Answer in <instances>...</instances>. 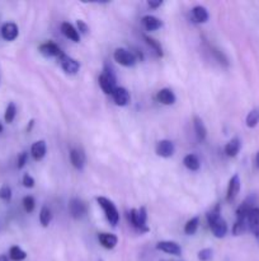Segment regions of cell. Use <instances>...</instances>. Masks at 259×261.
Returning a JSON list of instances; mask_svg holds the SVG:
<instances>
[{
  "label": "cell",
  "instance_id": "cell-39",
  "mask_svg": "<svg viewBox=\"0 0 259 261\" xmlns=\"http://www.w3.org/2000/svg\"><path fill=\"white\" fill-rule=\"evenodd\" d=\"M0 261H9V257L7 255H0Z\"/></svg>",
  "mask_w": 259,
  "mask_h": 261
},
{
  "label": "cell",
  "instance_id": "cell-9",
  "mask_svg": "<svg viewBox=\"0 0 259 261\" xmlns=\"http://www.w3.org/2000/svg\"><path fill=\"white\" fill-rule=\"evenodd\" d=\"M156 249L160 250V251L165 252V254H169V255H178L182 254V247L174 241H161L156 245Z\"/></svg>",
  "mask_w": 259,
  "mask_h": 261
},
{
  "label": "cell",
  "instance_id": "cell-40",
  "mask_svg": "<svg viewBox=\"0 0 259 261\" xmlns=\"http://www.w3.org/2000/svg\"><path fill=\"white\" fill-rule=\"evenodd\" d=\"M255 166H256V168H259V152L256 153V155H255Z\"/></svg>",
  "mask_w": 259,
  "mask_h": 261
},
{
  "label": "cell",
  "instance_id": "cell-38",
  "mask_svg": "<svg viewBox=\"0 0 259 261\" xmlns=\"http://www.w3.org/2000/svg\"><path fill=\"white\" fill-rule=\"evenodd\" d=\"M147 4H149V7L154 8V9H155V8H159L160 5L163 4V2H161V0H157V2H149Z\"/></svg>",
  "mask_w": 259,
  "mask_h": 261
},
{
  "label": "cell",
  "instance_id": "cell-16",
  "mask_svg": "<svg viewBox=\"0 0 259 261\" xmlns=\"http://www.w3.org/2000/svg\"><path fill=\"white\" fill-rule=\"evenodd\" d=\"M98 240L99 242H101L102 246H103L104 249H108V250L114 249V247L117 246V244H118V239H117V236H114V234H111V233H99Z\"/></svg>",
  "mask_w": 259,
  "mask_h": 261
},
{
  "label": "cell",
  "instance_id": "cell-6",
  "mask_svg": "<svg viewBox=\"0 0 259 261\" xmlns=\"http://www.w3.org/2000/svg\"><path fill=\"white\" fill-rule=\"evenodd\" d=\"M113 58L117 63L123 66H134L137 61L134 53L126 50V48H117L113 54Z\"/></svg>",
  "mask_w": 259,
  "mask_h": 261
},
{
  "label": "cell",
  "instance_id": "cell-1",
  "mask_svg": "<svg viewBox=\"0 0 259 261\" xmlns=\"http://www.w3.org/2000/svg\"><path fill=\"white\" fill-rule=\"evenodd\" d=\"M207 223L210 226L211 231L215 234L217 239H222L228 233V224H226L225 219L221 217V209L220 205H215L210 212L207 213Z\"/></svg>",
  "mask_w": 259,
  "mask_h": 261
},
{
  "label": "cell",
  "instance_id": "cell-3",
  "mask_svg": "<svg viewBox=\"0 0 259 261\" xmlns=\"http://www.w3.org/2000/svg\"><path fill=\"white\" fill-rule=\"evenodd\" d=\"M116 82L117 78L116 74L113 73V70H112L108 65L104 66L103 73L99 76V86H101L102 91L106 94H112L114 92V89L117 88Z\"/></svg>",
  "mask_w": 259,
  "mask_h": 261
},
{
  "label": "cell",
  "instance_id": "cell-25",
  "mask_svg": "<svg viewBox=\"0 0 259 261\" xmlns=\"http://www.w3.org/2000/svg\"><path fill=\"white\" fill-rule=\"evenodd\" d=\"M193 17L197 20L198 23H206L208 20V12L205 7H201V5H197V7L193 8Z\"/></svg>",
  "mask_w": 259,
  "mask_h": 261
},
{
  "label": "cell",
  "instance_id": "cell-33",
  "mask_svg": "<svg viewBox=\"0 0 259 261\" xmlns=\"http://www.w3.org/2000/svg\"><path fill=\"white\" fill-rule=\"evenodd\" d=\"M0 199L5 201H9L12 199V189L8 185H4L0 189Z\"/></svg>",
  "mask_w": 259,
  "mask_h": 261
},
{
  "label": "cell",
  "instance_id": "cell-8",
  "mask_svg": "<svg viewBox=\"0 0 259 261\" xmlns=\"http://www.w3.org/2000/svg\"><path fill=\"white\" fill-rule=\"evenodd\" d=\"M57 60H58V63H60L61 68H62L63 70L69 74H76L79 71V69H80V64H79L75 59H73V58H70L69 55H66V54H62V55H61Z\"/></svg>",
  "mask_w": 259,
  "mask_h": 261
},
{
  "label": "cell",
  "instance_id": "cell-4",
  "mask_svg": "<svg viewBox=\"0 0 259 261\" xmlns=\"http://www.w3.org/2000/svg\"><path fill=\"white\" fill-rule=\"evenodd\" d=\"M128 221L131 222L132 226L140 232H147L149 227H147V214L146 209L141 206L140 209H131L128 213Z\"/></svg>",
  "mask_w": 259,
  "mask_h": 261
},
{
  "label": "cell",
  "instance_id": "cell-35",
  "mask_svg": "<svg viewBox=\"0 0 259 261\" xmlns=\"http://www.w3.org/2000/svg\"><path fill=\"white\" fill-rule=\"evenodd\" d=\"M23 185L25 186V188H33L35 186V180H33V177L30 175H28V173H25L24 176H23Z\"/></svg>",
  "mask_w": 259,
  "mask_h": 261
},
{
  "label": "cell",
  "instance_id": "cell-13",
  "mask_svg": "<svg viewBox=\"0 0 259 261\" xmlns=\"http://www.w3.org/2000/svg\"><path fill=\"white\" fill-rule=\"evenodd\" d=\"M112 96H113V101L117 106H127L128 105L130 93L123 87H117L113 93H112Z\"/></svg>",
  "mask_w": 259,
  "mask_h": 261
},
{
  "label": "cell",
  "instance_id": "cell-26",
  "mask_svg": "<svg viewBox=\"0 0 259 261\" xmlns=\"http://www.w3.org/2000/svg\"><path fill=\"white\" fill-rule=\"evenodd\" d=\"M245 124L248 127H255L259 124V109L251 110L245 119Z\"/></svg>",
  "mask_w": 259,
  "mask_h": 261
},
{
  "label": "cell",
  "instance_id": "cell-30",
  "mask_svg": "<svg viewBox=\"0 0 259 261\" xmlns=\"http://www.w3.org/2000/svg\"><path fill=\"white\" fill-rule=\"evenodd\" d=\"M15 115H17V107H15V105L13 103V102H10V103L8 105L7 110H5V115H4L5 122H8V124L13 122V120L15 119Z\"/></svg>",
  "mask_w": 259,
  "mask_h": 261
},
{
  "label": "cell",
  "instance_id": "cell-7",
  "mask_svg": "<svg viewBox=\"0 0 259 261\" xmlns=\"http://www.w3.org/2000/svg\"><path fill=\"white\" fill-rule=\"evenodd\" d=\"M69 212L74 219H81L86 214V205L80 199L74 198L69 203Z\"/></svg>",
  "mask_w": 259,
  "mask_h": 261
},
{
  "label": "cell",
  "instance_id": "cell-32",
  "mask_svg": "<svg viewBox=\"0 0 259 261\" xmlns=\"http://www.w3.org/2000/svg\"><path fill=\"white\" fill-rule=\"evenodd\" d=\"M35 206L36 201L32 196H25V198L23 199V208H24V211L27 212V213H32V212L35 211Z\"/></svg>",
  "mask_w": 259,
  "mask_h": 261
},
{
  "label": "cell",
  "instance_id": "cell-42",
  "mask_svg": "<svg viewBox=\"0 0 259 261\" xmlns=\"http://www.w3.org/2000/svg\"><path fill=\"white\" fill-rule=\"evenodd\" d=\"M2 132H3V125L0 124V133H2Z\"/></svg>",
  "mask_w": 259,
  "mask_h": 261
},
{
  "label": "cell",
  "instance_id": "cell-10",
  "mask_svg": "<svg viewBox=\"0 0 259 261\" xmlns=\"http://www.w3.org/2000/svg\"><path fill=\"white\" fill-rule=\"evenodd\" d=\"M175 147L170 140H160L156 145V154L163 158H169L174 154Z\"/></svg>",
  "mask_w": 259,
  "mask_h": 261
},
{
  "label": "cell",
  "instance_id": "cell-18",
  "mask_svg": "<svg viewBox=\"0 0 259 261\" xmlns=\"http://www.w3.org/2000/svg\"><path fill=\"white\" fill-rule=\"evenodd\" d=\"M157 101L163 105H173L175 102V94L173 93L172 89L169 88H163L157 92Z\"/></svg>",
  "mask_w": 259,
  "mask_h": 261
},
{
  "label": "cell",
  "instance_id": "cell-21",
  "mask_svg": "<svg viewBox=\"0 0 259 261\" xmlns=\"http://www.w3.org/2000/svg\"><path fill=\"white\" fill-rule=\"evenodd\" d=\"M193 126H195V133L197 139L200 142H203L206 139V137H207V129H206L205 124L201 120V117L195 116V119H193Z\"/></svg>",
  "mask_w": 259,
  "mask_h": 261
},
{
  "label": "cell",
  "instance_id": "cell-37",
  "mask_svg": "<svg viewBox=\"0 0 259 261\" xmlns=\"http://www.w3.org/2000/svg\"><path fill=\"white\" fill-rule=\"evenodd\" d=\"M76 24H78V30H79V32H81V33H83V35H86V33L89 32V27H88V24H86V23L84 22V20H80V19H79L78 22H76Z\"/></svg>",
  "mask_w": 259,
  "mask_h": 261
},
{
  "label": "cell",
  "instance_id": "cell-14",
  "mask_svg": "<svg viewBox=\"0 0 259 261\" xmlns=\"http://www.w3.org/2000/svg\"><path fill=\"white\" fill-rule=\"evenodd\" d=\"M18 25L13 22L5 23L2 27V36L5 41H14L18 37Z\"/></svg>",
  "mask_w": 259,
  "mask_h": 261
},
{
  "label": "cell",
  "instance_id": "cell-36",
  "mask_svg": "<svg viewBox=\"0 0 259 261\" xmlns=\"http://www.w3.org/2000/svg\"><path fill=\"white\" fill-rule=\"evenodd\" d=\"M28 154L25 152H22L19 155H18V168H23L27 163Z\"/></svg>",
  "mask_w": 259,
  "mask_h": 261
},
{
  "label": "cell",
  "instance_id": "cell-28",
  "mask_svg": "<svg viewBox=\"0 0 259 261\" xmlns=\"http://www.w3.org/2000/svg\"><path fill=\"white\" fill-rule=\"evenodd\" d=\"M9 256L13 261H22L27 257V254L20 247L12 246L9 250Z\"/></svg>",
  "mask_w": 259,
  "mask_h": 261
},
{
  "label": "cell",
  "instance_id": "cell-23",
  "mask_svg": "<svg viewBox=\"0 0 259 261\" xmlns=\"http://www.w3.org/2000/svg\"><path fill=\"white\" fill-rule=\"evenodd\" d=\"M240 139H239V138H234V139H231L230 142L225 145L226 155H229V157H235V155H238V153L240 152Z\"/></svg>",
  "mask_w": 259,
  "mask_h": 261
},
{
  "label": "cell",
  "instance_id": "cell-34",
  "mask_svg": "<svg viewBox=\"0 0 259 261\" xmlns=\"http://www.w3.org/2000/svg\"><path fill=\"white\" fill-rule=\"evenodd\" d=\"M212 259V250L203 249L198 252V260L200 261H210Z\"/></svg>",
  "mask_w": 259,
  "mask_h": 261
},
{
  "label": "cell",
  "instance_id": "cell-12",
  "mask_svg": "<svg viewBox=\"0 0 259 261\" xmlns=\"http://www.w3.org/2000/svg\"><path fill=\"white\" fill-rule=\"evenodd\" d=\"M40 53L42 54L43 56H47V58H52V56H56L57 59L60 58V56L63 54L62 51H61V48L53 42L42 43V45L40 46Z\"/></svg>",
  "mask_w": 259,
  "mask_h": 261
},
{
  "label": "cell",
  "instance_id": "cell-5",
  "mask_svg": "<svg viewBox=\"0 0 259 261\" xmlns=\"http://www.w3.org/2000/svg\"><path fill=\"white\" fill-rule=\"evenodd\" d=\"M245 217L246 226H248V231L251 232L255 237L256 241L259 242V209L253 208L249 212Z\"/></svg>",
  "mask_w": 259,
  "mask_h": 261
},
{
  "label": "cell",
  "instance_id": "cell-11",
  "mask_svg": "<svg viewBox=\"0 0 259 261\" xmlns=\"http://www.w3.org/2000/svg\"><path fill=\"white\" fill-rule=\"evenodd\" d=\"M240 186H241L240 177H239V175H234L233 177L230 178V181H229L228 194H226V199H228V201H233L234 199L238 196L239 191H240Z\"/></svg>",
  "mask_w": 259,
  "mask_h": 261
},
{
  "label": "cell",
  "instance_id": "cell-29",
  "mask_svg": "<svg viewBox=\"0 0 259 261\" xmlns=\"http://www.w3.org/2000/svg\"><path fill=\"white\" fill-rule=\"evenodd\" d=\"M52 221V213L47 206H43L40 212V222L43 227H47Z\"/></svg>",
  "mask_w": 259,
  "mask_h": 261
},
{
  "label": "cell",
  "instance_id": "cell-19",
  "mask_svg": "<svg viewBox=\"0 0 259 261\" xmlns=\"http://www.w3.org/2000/svg\"><path fill=\"white\" fill-rule=\"evenodd\" d=\"M141 22L146 31H156L163 25L161 20L159 18L154 17V15H145Z\"/></svg>",
  "mask_w": 259,
  "mask_h": 261
},
{
  "label": "cell",
  "instance_id": "cell-41",
  "mask_svg": "<svg viewBox=\"0 0 259 261\" xmlns=\"http://www.w3.org/2000/svg\"><path fill=\"white\" fill-rule=\"evenodd\" d=\"M33 124H35V121H33V120H30V121H29V126L27 127V130H28V132H29V130H30V127L33 126Z\"/></svg>",
  "mask_w": 259,
  "mask_h": 261
},
{
  "label": "cell",
  "instance_id": "cell-24",
  "mask_svg": "<svg viewBox=\"0 0 259 261\" xmlns=\"http://www.w3.org/2000/svg\"><path fill=\"white\" fill-rule=\"evenodd\" d=\"M183 163H184L185 167L190 171H198L201 167V162L196 154L185 155L184 160H183Z\"/></svg>",
  "mask_w": 259,
  "mask_h": 261
},
{
  "label": "cell",
  "instance_id": "cell-27",
  "mask_svg": "<svg viewBox=\"0 0 259 261\" xmlns=\"http://www.w3.org/2000/svg\"><path fill=\"white\" fill-rule=\"evenodd\" d=\"M198 224H200V217H195V218H190L189 221L187 222L184 227V232L189 236L195 234L198 229Z\"/></svg>",
  "mask_w": 259,
  "mask_h": 261
},
{
  "label": "cell",
  "instance_id": "cell-22",
  "mask_svg": "<svg viewBox=\"0 0 259 261\" xmlns=\"http://www.w3.org/2000/svg\"><path fill=\"white\" fill-rule=\"evenodd\" d=\"M254 204H255V196H253V195L248 196V198L243 201V204L239 206L238 211H236V217L246 216V214H248L249 212L254 208Z\"/></svg>",
  "mask_w": 259,
  "mask_h": 261
},
{
  "label": "cell",
  "instance_id": "cell-15",
  "mask_svg": "<svg viewBox=\"0 0 259 261\" xmlns=\"http://www.w3.org/2000/svg\"><path fill=\"white\" fill-rule=\"evenodd\" d=\"M70 161L76 170L81 171L85 166V154L80 149H71L70 150Z\"/></svg>",
  "mask_w": 259,
  "mask_h": 261
},
{
  "label": "cell",
  "instance_id": "cell-2",
  "mask_svg": "<svg viewBox=\"0 0 259 261\" xmlns=\"http://www.w3.org/2000/svg\"><path fill=\"white\" fill-rule=\"evenodd\" d=\"M96 203H98L99 206L103 209L107 221H108L112 226L116 227L119 222V213L118 211H117L116 205H114L109 199L103 198V196H98V198H96Z\"/></svg>",
  "mask_w": 259,
  "mask_h": 261
},
{
  "label": "cell",
  "instance_id": "cell-31",
  "mask_svg": "<svg viewBox=\"0 0 259 261\" xmlns=\"http://www.w3.org/2000/svg\"><path fill=\"white\" fill-rule=\"evenodd\" d=\"M145 41H146L147 45L150 46V47H152V50L156 53L157 56H163V48H161V45H160L159 42H157L156 40H154V38L149 37V36H144Z\"/></svg>",
  "mask_w": 259,
  "mask_h": 261
},
{
  "label": "cell",
  "instance_id": "cell-17",
  "mask_svg": "<svg viewBox=\"0 0 259 261\" xmlns=\"http://www.w3.org/2000/svg\"><path fill=\"white\" fill-rule=\"evenodd\" d=\"M61 31H62L63 36L68 37L69 40L74 41V42H79V41H80V36H79L78 30H76L73 24H70V23H62V24H61Z\"/></svg>",
  "mask_w": 259,
  "mask_h": 261
},
{
  "label": "cell",
  "instance_id": "cell-20",
  "mask_svg": "<svg viewBox=\"0 0 259 261\" xmlns=\"http://www.w3.org/2000/svg\"><path fill=\"white\" fill-rule=\"evenodd\" d=\"M46 143L43 140H38L30 148V154L35 161H41L46 155Z\"/></svg>",
  "mask_w": 259,
  "mask_h": 261
}]
</instances>
